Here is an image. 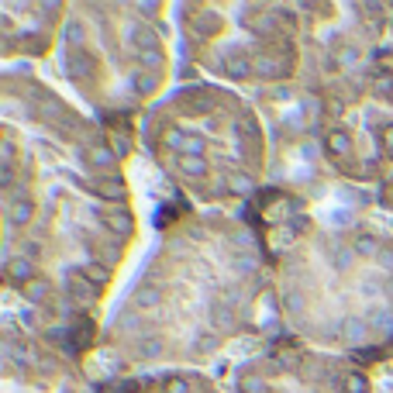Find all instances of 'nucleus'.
I'll list each match as a JSON object with an SVG mask.
<instances>
[{
    "label": "nucleus",
    "instance_id": "f03ea898",
    "mask_svg": "<svg viewBox=\"0 0 393 393\" xmlns=\"http://www.w3.org/2000/svg\"><path fill=\"white\" fill-rule=\"evenodd\" d=\"M7 276H11L14 283H21V286H28L32 279H39V276H35V262H32L28 255H21V259H7Z\"/></svg>",
    "mask_w": 393,
    "mask_h": 393
},
{
    "label": "nucleus",
    "instance_id": "393cba45",
    "mask_svg": "<svg viewBox=\"0 0 393 393\" xmlns=\"http://www.w3.org/2000/svg\"><path fill=\"white\" fill-rule=\"evenodd\" d=\"M159 349H162V345H159L156 338H145V342L138 345V355H145V359H152V355H159Z\"/></svg>",
    "mask_w": 393,
    "mask_h": 393
},
{
    "label": "nucleus",
    "instance_id": "5701e85b",
    "mask_svg": "<svg viewBox=\"0 0 393 393\" xmlns=\"http://www.w3.org/2000/svg\"><path fill=\"white\" fill-rule=\"evenodd\" d=\"M204 152H207V142H204L200 135H190V142H187L183 156H204Z\"/></svg>",
    "mask_w": 393,
    "mask_h": 393
},
{
    "label": "nucleus",
    "instance_id": "f257e3e1",
    "mask_svg": "<svg viewBox=\"0 0 393 393\" xmlns=\"http://www.w3.org/2000/svg\"><path fill=\"white\" fill-rule=\"evenodd\" d=\"M32 218H35V204H32L25 194H18L14 200H11V207H7V221H11L14 228H25Z\"/></svg>",
    "mask_w": 393,
    "mask_h": 393
},
{
    "label": "nucleus",
    "instance_id": "39448f33",
    "mask_svg": "<svg viewBox=\"0 0 393 393\" xmlns=\"http://www.w3.org/2000/svg\"><path fill=\"white\" fill-rule=\"evenodd\" d=\"M221 69H225L228 76H235V79H245V76H252V73H255V66H252V59H248V55H228V59L221 62Z\"/></svg>",
    "mask_w": 393,
    "mask_h": 393
},
{
    "label": "nucleus",
    "instance_id": "9b49d317",
    "mask_svg": "<svg viewBox=\"0 0 393 393\" xmlns=\"http://www.w3.org/2000/svg\"><path fill=\"white\" fill-rule=\"evenodd\" d=\"M352 248H355V255H366V259H373V255H380V238L359 235L352 241Z\"/></svg>",
    "mask_w": 393,
    "mask_h": 393
},
{
    "label": "nucleus",
    "instance_id": "1a4fd4ad",
    "mask_svg": "<svg viewBox=\"0 0 393 393\" xmlns=\"http://www.w3.org/2000/svg\"><path fill=\"white\" fill-rule=\"evenodd\" d=\"M83 276H86L97 290H100L104 283H111V269H107L104 262H86V266H83Z\"/></svg>",
    "mask_w": 393,
    "mask_h": 393
},
{
    "label": "nucleus",
    "instance_id": "473e14b6",
    "mask_svg": "<svg viewBox=\"0 0 393 393\" xmlns=\"http://www.w3.org/2000/svg\"><path fill=\"white\" fill-rule=\"evenodd\" d=\"M376 90H393V76H380L376 79Z\"/></svg>",
    "mask_w": 393,
    "mask_h": 393
},
{
    "label": "nucleus",
    "instance_id": "aec40b11",
    "mask_svg": "<svg viewBox=\"0 0 393 393\" xmlns=\"http://www.w3.org/2000/svg\"><path fill=\"white\" fill-rule=\"evenodd\" d=\"M238 387H241V393H266L269 390L262 376H241V383H238Z\"/></svg>",
    "mask_w": 393,
    "mask_h": 393
},
{
    "label": "nucleus",
    "instance_id": "a878e982",
    "mask_svg": "<svg viewBox=\"0 0 393 393\" xmlns=\"http://www.w3.org/2000/svg\"><path fill=\"white\" fill-rule=\"evenodd\" d=\"M352 259H355V248H338V252H335V262H338L342 269H345Z\"/></svg>",
    "mask_w": 393,
    "mask_h": 393
},
{
    "label": "nucleus",
    "instance_id": "cd10ccee",
    "mask_svg": "<svg viewBox=\"0 0 393 393\" xmlns=\"http://www.w3.org/2000/svg\"><path fill=\"white\" fill-rule=\"evenodd\" d=\"M156 83H159L156 76H142L138 79V93H152V90H156Z\"/></svg>",
    "mask_w": 393,
    "mask_h": 393
},
{
    "label": "nucleus",
    "instance_id": "dca6fc26",
    "mask_svg": "<svg viewBox=\"0 0 393 393\" xmlns=\"http://www.w3.org/2000/svg\"><path fill=\"white\" fill-rule=\"evenodd\" d=\"M228 190H232V194H238V196L252 194V180H248L245 173H232V176H228Z\"/></svg>",
    "mask_w": 393,
    "mask_h": 393
},
{
    "label": "nucleus",
    "instance_id": "72a5a7b5",
    "mask_svg": "<svg viewBox=\"0 0 393 393\" xmlns=\"http://www.w3.org/2000/svg\"><path fill=\"white\" fill-rule=\"evenodd\" d=\"M387 290H390V293H393V276H390V283H387Z\"/></svg>",
    "mask_w": 393,
    "mask_h": 393
},
{
    "label": "nucleus",
    "instance_id": "a211bd4d",
    "mask_svg": "<svg viewBox=\"0 0 393 393\" xmlns=\"http://www.w3.org/2000/svg\"><path fill=\"white\" fill-rule=\"evenodd\" d=\"M369 328H376V331H387L393 324V314L390 311H369V321H366Z\"/></svg>",
    "mask_w": 393,
    "mask_h": 393
},
{
    "label": "nucleus",
    "instance_id": "c85d7f7f",
    "mask_svg": "<svg viewBox=\"0 0 393 393\" xmlns=\"http://www.w3.org/2000/svg\"><path fill=\"white\" fill-rule=\"evenodd\" d=\"M194 345H196V349H204V352H207V349H214V345H218V338H214V335H204V338H196Z\"/></svg>",
    "mask_w": 393,
    "mask_h": 393
},
{
    "label": "nucleus",
    "instance_id": "2eb2a0df",
    "mask_svg": "<svg viewBox=\"0 0 393 393\" xmlns=\"http://www.w3.org/2000/svg\"><path fill=\"white\" fill-rule=\"evenodd\" d=\"M162 393H194V383L187 376H166L162 380Z\"/></svg>",
    "mask_w": 393,
    "mask_h": 393
},
{
    "label": "nucleus",
    "instance_id": "4468645a",
    "mask_svg": "<svg viewBox=\"0 0 393 393\" xmlns=\"http://www.w3.org/2000/svg\"><path fill=\"white\" fill-rule=\"evenodd\" d=\"M342 393H369V380L362 373H349L342 380Z\"/></svg>",
    "mask_w": 393,
    "mask_h": 393
},
{
    "label": "nucleus",
    "instance_id": "7ed1b4c3",
    "mask_svg": "<svg viewBox=\"0 0 393 393\" xmlns=\"http://www.w3.org/2000/svg\"><path fill=\"white\" fill-rule=\"evenodd\" d=\"M324 145H328L331 156H352V135L342 131V128H331L328 138H324Z\"/></svg>",
    "mask_w": 393,
    "mask_h": 393
},
{
    "label": "nucleus",
    "instance_id": "412c9836",
    "mask_svg": "<svg viewBox=\"0 0 393 393\" xmlns=\"http://www.w3.org/2000/svg\"><path fill=\"white\" fill-rule=\"evenodd\" d=\"M138 62H142V66H149V69H162V62H166V59H162V52H159V48H149V52H138Z\"/></svg>",
    "mask_w": 393,
    "mask_h": 393
},
{
    "label": "nucleus",
    "instance_id": "b1692460",
    "mask_svg": "<svg viewBox=\"0 0 393 393\" xmlns=\"http://www.w3.org/2000/svg\"><path fill=\"white\" fill-rule=\"evenodd\" d=\"M66 41H69V45H79V41H83V25H79V21H69V25H66Z\"/></svg>",
    "mask_w": 393,
    "mask_h": 393
},
{
    "label": "nucleus",
    "instance_id": "f3484780",
    "mask_svg": "<svg viewBox=\"0 0 393 393\" xmlns=\"http://www.w3.org/2000/svg\"><path fill=\"white\" fill-rule=\"evenodd\" d=\"M25 297L35 300V304H41V300L48 297V283H45V279H32V283L25 286Z\"/></svg>",
    "mask_w": 393,
    "mask_h": 393
},
{
    "label": "nucleus",
    "instance_id": "f8f14e48",
    "mask_svg": "<svg viewBox=\"0 0 393 393\" xmlns=\"http://www.w3.org/2000/svg\"><path fill=\"white\" fill-rule=\"evenodd\" d=\"M90 166H93V169H111V166H114V149H111V145H97V149L90 152Z\"/></svg>",
    "mask_w": 393,
    "mask_h": 393
},
{
    "label": "nucleus",
    "instance_id": "423d86ee",
    "mask_svg": "<svg viewBox=\"0 0 393 393\" xmlns=\"http://www.w3.org/2000/svg\"><path fill=\"white\" fill-rule=\"evenodd\" d=\"M180 169H183L190 180H204V176L211 173V166H207L204 156H180Z\"/></svg>",
    "mask_w": 393,
    "mask_h": 393
},
{
    "label": "nucleus",
    "instance_id": "4be33fe9",
    "mask_svg": "<svg viewBox=\"0 0 393 393\" xmlns=\"http://www.w3.org/2000/svg\"><path fill=\"white\" fill-rule=\"evenodd\" d=\"M218 28H221V21H218V18H211V14L196 18V32H200V35H214Z\"/></svg>",
    "mask_w": 393,
    "mask_h": 393
},
{
    "label": "nucleus",
    "instance_id": "9d476101",
    "mask_svg": "<svg viewBox=\"0 0 393 393\" xmlns=\"http://www.w3.org/2000/svg\"><path fill=\"white\" fill-rule=\"evenodd\" d=\"M187 142H190V131L187 128H166V149H173V152L183 156Z\"/></svg>",
    "mask_w": 393,
    "mask_h": 393
},
{
    "label": "nucleus",
    "instance_id": "6e6552de",
    "mask_svg": "<svg viewBox=\"0 0 393 393\" xmlns=\"http://www.w3.org/2000/svg\"><path fill=\"white\" fill-rule=\"evenodd\" d=\"M252 66H255V73H259V76H266V79L283 76V66L276 62L273 55H255V59H252Z\"/></svg>",
    "mask_w": 393,
    "mask_h": 393
},
{
    "label": "nucleus",
    "instance_id": "2f4dec72",
    "mask_svg": "<svg viewBox=\"0 0 393 393\" xmlns=\"http://www.w3.org/2000/svg\"><path fill=\"white\" fill-rule=\"evenodd\" d=\"M218 321L221 324H232V307H218Z\"/></svg>",
    "mask_w": 393,
    "mask_h": 393
},
{
    "label": "nucleus",
    "instance_id": "6ab92c4d",
    "mask_svg": "<svg viewBox=\"0 0 393 393\" xmlns=\"http://www.w3.org/2000/svg\"><path fill=\"white\" fill-rule=\"evenodd\" d=\"M159 300H162V297H159V290H152V286H145V290L135 293V304H138V307H159Z\"/></svg>",
    "mask_w": 393,
    "mask_h": 393
},
{
    "label": "nucleus",
    "instance_id": "0eeeda50",
    "mask_svg": "<svg viewBox=\"0 0 393 393\" xmlns=\"http://www.w3.org/2000/svg\"><path fill=\"white\" fill-rule=\"evenodd\" d=\"M104 221H107V225H111V228H114L118 235H131V228H135V221H131V214H128L124 207H118V211H111V214H107Z\"/></svg>",
    "mask_w": 393,
    "mask_h": 393
},
{
    "label": "nucleus",
    "instance_id": "bb28decb",
    "mask_svg": "<svg viewBox=\"0 0 393 393\" xmlns=\"http://www.w3.org/2000/svg\"><path fill=\"white\" fill-rule=\"evenodd\" d=\"M0 159H4V166H14V142H11V138L4 142V149H0Z\"/></svg>",
    "mask_w": 393,
    "mask_h": 393
},
{
    "label": "nucleus",
    "instance_id": "ddd939ff",
    "mask_svg": "<svg viewBox=\"0 0 393 393\" xmlns=\"http://www.w3.org/2000/svg\"><path fill=\"white\" fill-rule=\"evenodd\" d=\"M342 335H345V342H362V338H366V321H362V317H352V321H345V324H342Z\"/></svg>",
    "mask_w": 393,
    "mask_h": 393
},
{
    "label": "nucleus",
    "instance_id": "c756f323",
    "mask_svg": "<svg viewBox=\"0 0 393 393\" xmlns=\"http://www.w3.org/2000/svg\"><path fill=\"white\" fill-rule=\"evenodd\" d=\"M383 149H387V156H393V124L383 131Z\"/></svg>",
    "mask_w": 393,
    "mask_h": 393
},
{
    "label": "nucleus",
    "instance_id": "7c9ffc66",
    "mask_svg": "<svg viewBox=\"0 0 393 393\" xmlns=\"http://www.w3.org/2000/svg\"><path fill=\"white\" fill-rule=\"evenodd\" d=\"M0 183H4V187H11V183H14V166H4V173H0Z\"/></svg>",
    "mask_w": 393,
    "mask_h": 393
},
{
    "label": "nucleus",
    "instance_id": "20e7f679",
    "mask_svg": "<svg viewBox=\"0 0 393 393\" xmlns=\"http://www.w3.org/2000/svg\"><path fill=\"white\" fill-rule=\"evenodd\" d=\"M69 290H73V300H79V304H90L97 297V286L83 273H69Z\"/></svg>",
    "mask_w": 393,
    "mask_h": 393
}]
</instances>
